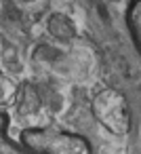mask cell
<instances>
[{
	"mask_svg": "<svg viewBox=\"0 0 141 154\" xmlns=\"http://www.w3.org/2000/svg\"><path fill=\"white\" fill-rule=\"evenodd\" d=\"M15 2H23V5H30V2H36V0H15Z\"/></svg>",
	"mask_w": 141,
	"mask_h": 154,
	"instance_id": "cell-6",
	"label": "cell"
},
{
	"mask_svg": "<svg viewBox=\"0 0 141 154\" xmlns=\"http://www.w3.org/2000/svg\"><path fill=\"white\" fill-rule=\"evenodd\" d=\"M23 143L40 154H91V146L82 135L55 129H28Z\"/></svg>",
	"mask_w": 141,
	"mask_h": 154,
	"instance_id": "cell-2",
	"label": "cell"
},
{
	"mask_svg": "<svg viewBox=\"0 0 141 154\" xmlns=\"http://www.w3.org/2000/svg\"><path fill=\"white\" fill-rule=\"evenodd\" d=\"M91 110H93L95 120L105 131H110L112 135L122 137V135H126L130 131V125H133L130 108H128L126 97L120 91H116V89H103V91H99L93 97Z\"/></svg>",
	"mask_w": 141,
	"mask_h": 154,
	"instance_id": "cell-1",
	"label": "cell"
},
{
	"mask_svg": "<svg viewBox=\"0 0 141 154\" xmlns=\"http://www.w3.org/2000/svg\"><path fill=\"white\" fill-rule=\"evenodd\" d=\"M17 108H19L21 114H28V116H32V114H36L40 110V95H38V91L32 85H23L19 89Z\"/></svg>",
	"mask_w": 141,
	"mask_h": 154,
	"instance_id": "cell-5",
	"label": "cell"
},
{
	"mask_svg": "<svg viewBox=\"0 0 141 154\" xmlns=\"http://www.w3.org/2000/svg\"><path fill=\"white\" fill-rule=\"evenodd\" d=\"M46 32L55 40H59V42H70L78 34L74 19L70 15H65V13H59V11L49 15V19H46Z\"/></svg>",
	"mask_w": 141,
	"mask_h": 154,
	"instance_id": "cell-3",
	"label": "cell"
},
{
	"mask_svg": "<svg viewBox=\"0 0 141 154\" xmlns=\"http://www.w3.org/2000/svg\"><path fill=\"white\" fill-rule=\"evenodd\" d=\"M126 23H128L133 45L141 55V0H130V5L126 9Z\"/></svg>",
	"mask_w": 141,
	"mask_h": 154,
	"instance_id": "cell-4",
	"label": "cell"
}]
</instances>
